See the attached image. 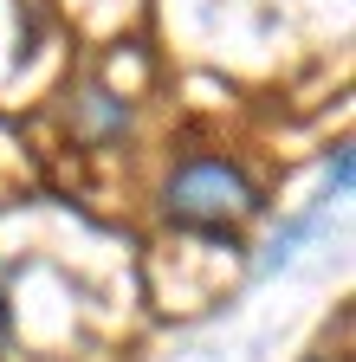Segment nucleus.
Listing matches in <instances>:
<instances>
[{"instance_id":"1","label":"nucleus","mask_w":356,"mask_h":362,"mask_svg":"<svg viewBox=\"0 0 356 362\" xmlns=\"http://www.w3.org/2000/svg\"><path fill=\"white\" fill-rule=\"evenodd\" d=\"M259 214V194H253V181L227 162H188V168H175L168 181V220H182V226H234Z\"/></svg>"},{"instance_id":"2","label":"nucleus","mask_w":356,"mask_h":362,"mask_svg":"<svg viewBox=\"0 0 356 362\" xmlns=\"http://www.w3.org/2000/svg\"><path fill=\"white\" fill-rule=\"evenodd\" d=\"M304 233H318V220H292L285 233H279L272 246H265V272H272V265H285V259H292V246H298Z\"/></svg>"},{"instance_id":"3","label":"nucleus","mask_w":356,"mask_h":362,"mask_svg":"<svg viewBox=\"0 0 356 362\" xmlns=\"http://www.w3.org/2000/svg\"><path fill=\"white\" fill-rule=\"evenodd\" d=\"M84 110H91V123H98V129H123V123H130V110H123V104H110L104 90H91V98H84Z\"/></svg>"},{"instance_id":"4","label":"nucleus","mask_w":356,"mask_h":362,"mask_svg":"<svg viewBox=\"0 0 356 362\" xmlns=\"http://www.w3.org/2000/svg\"><path fill=\"white\" fill-rule=\"evenodd\" d=\"M350 194V149L331 156V175H324V201H343Z\"/></svg>"},{"instance_id":"5","label":"nucleus","mask_w":356,"mask_h":362,"mask_svg":"<svg viewBox=\"0 0 356 362\" xmlns=\"http://www.w3.org/2000/svg\"><path fill=\"white\" fill-rule=\"evenodd\" d=\"M7 330H13V310H7V279H0V349H7Z\"/></svg>"}]
</instances>
